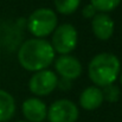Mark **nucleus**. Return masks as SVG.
<instances>
[{
    "label": "nucleus",
    "mask_w": 122,
    "mask_h": 122,
    "mask_svg": "<svg viewBox=\"0 0 122 122\" xmlns=\"http://www.w3.org/2000/svg\"><path fill=\"white\" fill-rule=\"evenodd\" d=\"M58 84L57 75L49 69H44L37 71L32 75L29 81V89L33 95L37 96H46L50 95Z\"/></svg>",
    "instance_id": "obj_5"
},
{
    "label": "nucleus",
    "mask_w": 122,
    "mask_h": 122,
    "mask_svg": "<svg viewBox=\"0 0 122 122\" xmlns=\"http://www.w3.org/2000/svg\"><path fill=\"white\" fill-rule=\"evenodd\" d=\"M56 10L65 15L72 14L81 5V0H53Z\"/></svg>",
    "instance_id": "obj_12"
},
{
    "label": "nucleus",
    "mask_w": 122,
    "mask_h": 122,
    "mask_svg": "<svg viewBox=\"0 0 122 122\" xmlns=\"http://www.w3.org/2000/svg\"><path fill=\"white\" fill-rule=\"evenodd\" d=\"M57 14L49 7H41L33 11L27 19V29L36 38H45L57 27Z\"/></svg>",
    "instance_id": "obj_3"
},
{
    "label": "nucleus",
    "mask_w": 122,
    "mask_h": 122,
    "mask_svg": "<svg viewBox=\"0 0 122 122\" xmlns=\"http://www.w3.org/2000/svg\"><path fill=\"white\" fill-rule=\"evenodd\" d=\"M96 13H97V11H96V8H95L91 4L85 5V6L83 7V10H82V15H83L85 19H92V18L96 15Z\"/></svg>",
    "instance_id": "obj_15"
},
{
    "label": "nucleus",
    "mask_w": 122,
    "mask_h": 122,
    "mask_svg": "<svg viewBox=\"0 0 122 122\" xmlns=\"http://www.w3.org/2000/svg\"><path fill=\"white\" fill-rule=\"evenodd\" d=\"M21 110L23 115L26 117V120H29V122H43L47 115L46 104L36 97H31L24 101Z\"/></svg>",
    "instance_id": "obj_9"
},
{
    "label": "nucleus",
    "mask_w": 122,
    "mask_h": 122,
    "mask_svg": "<svg viewBox=\"0 0 122 122\" xmlns=\"http://www.w3.org/2000/svg\"><path fill=\"white\" fill-rule=\"evenodd\" d=\"M18 122H29V121H18Z\"/></svg>",
    "instance_id": "obj_17"
},
{
    "label": "nucleus",
    "mask_w": 122,
    "mask_h": 122,
    "mask_svg": "<svg viewBox=\"0 0 122 122\" xmlns=\"http://www.w3.org/2000/svg\"><path fill=\"white\" fill-rule=\"evenodd\" d=\"M120 83H121V85H122V72L120 74Z\"/></svg>",
    "instance_id": "obj_16"
},
{
    "label": "nucleus",
    "mask_w": 122,
    "mask_h": 122,
    "mask_svg": "<svg viewBox=\"0 0 122 122\" xmlns=\"http://www.w3.org/2000/svg\"><path fill=\"white\" fill-rule=\"evenodd\" d=\"M102 94H103V100L110 103H115L120 98V89L115 84H109L107 86H103Z\"/></svg>",
    "instance_id": "obj_14"
},
{
    "label": "nucleus",
    "mask_w": 122,
    "mask_h": 122,
    "mask_svg": "<svg viewBox=\"0 0 122 122\" xmlns=\"http://www.w3.org/2000/svg\"><path fill=\"white\" fill-rule=\"evenodd\" d=\"M55 50L51 43L43 38L25 41L18 51L19 64L27 71L37 72L49 68L55 59Z\"/></svg>",
    "instance_id": "obj_1"
},
{
    "label": "nucleus",
    "mask_w": 122,
    "mask_h": 122,
    "mask_svg": "<svg viewBox=\"0 0 122 122\" xmlns=\"http://www.w3.org/2000/svg\"><path fill=\"white\" fill-rule=\"evenodd\" d=\"M15 113V101L6 90L0 89V122L10 121Z\"/></svg>",
    "instance_id": "obj_11"
},
{
    "label": "nucleus",
    "mask_w": 122,
    "mask_h": 122,
    "mask_svg": "<svg viewBox=\"0 0 122 122\" xmlns=\"http://www.w3.org/2000/svg\"><path fill=\"white\" fill-rule=\"evenodd\" d=\"M120 59L110 52L96 55L88 65V76L96 86H107L114 84L120 76Z\"/></svg>",
    "instance_id": "obj_2"
},
{
    "label": "nucleus",
    "mask_w": 122,
    "mask_h": 122,
    "mask_svg": "<svg viewBox=\"0 0 122 122\" xmlns=\"http://www.w3.org/2000/svg\"><path fill=\"white\" fill-rule=\"evenodd\" d=\"M78 33L74 25L71 24H62L55 29L52 32L51 45L55 52L61 55H69L77 46Z\"/></svg>",
    "instance_id": "obj_4"
},
{
    "label": "nucleus",
    "mask_w": 122,
    "mask_h": 122,
    "mask_svg": "<svg viewBox=\"0 0 122 122\" xmlns=\"http://www.w3.org/2000/svg\"><path fill=\"white\" fill-rule=\"evenodd\" d=\"M55 69L62 78L68 81L77 80L82 74L81 62L70 55H61L55 61Z\"/></svg>",
    "instance_id": "obj_7"
},
{
    "label": "nucleus",
    "mask_w": 122,
    "mask_h": 122,
    "mask_svg": "<svg viewBox=\"0 0 122 122\" xmlns=\"http://www.w3.org/2000/svg\"><path fill=\"white\" fill-rule=\"evenodd\" d=\"M90 4L96 8L97 12L108 13L117 8L121 4V0H90Z\"/></svg>",
    "instance_id": "obj_13"
},
{
    "label": "nucleus",
    "mask_w": 122,
    "mask_h": 122,
    "mask_svg": "<svg viewBox=\"0 0 122 122\" xmlns=\"http://www.w3.org/2000/svg\"><path fill=\"white\" fill-rule=\"evenodd\" d=\"M102 89L94 85L85 88L80 95V106L85 110H95L103 103Z\"/></svg>",
    "instance_id": "obj_10"
},
{
    "label": "nucleus",
    "mask_w": 122,
    "mask_h": 122,
    "mask_svg": "<svg viewBox=\"0 0 122 122\" xmlns=\"http://www.w3.org/2000/svg\"><path fill=\"white\" fill-rule=\"evenodd\" d=\"M50 122H76L78 119V108L70 100H57L47 109Z\"/></svg>",
    "instance_id": "obj_6"
},
{
    "label": "nucleus",
    "mask_w": 122,
    "mask_h": 122,
    "mask_svg": "<svg viewBox=\"0 0 122 122\" xmlns=\"http://www.w3.org/2000/svg\"><path fill=\"white\" fill-rule=\"evenodd\" d=\"M91 29L95 37L100 41H108L112 38L115 24L110 15L107 13H96V15L91 19Z\"/></svg>",
    "instance_id": "obj_8"
}]
</instances>
